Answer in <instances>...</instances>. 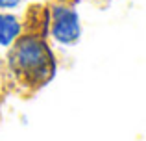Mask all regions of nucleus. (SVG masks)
Here are the masks:
<instances>
[{
  "instance_id": "1",
  "label": "nucleus",
  "mask_w": 146,
  "mask_h": 141,
  "mask_svg": "<svg viewBox=\"0 0 146 141\" xmlns=\"http://www.w3.org/2000/svg\"><path fill=\"white\" fill-rule=\"evenodd\" d=\"M11 69L28 82H48L56 71V59L50 47L37 35H19L11 45Z\"/></svg>"
},
{
  "instance_id": "2",
  "label": "nucleus",
  "mask_w": 146,
  "mask_h": 141,
  "mask_svg": "<svg viewBox=\"0 0 146 141\" xmlns=\"http://www.w3.org/2000/svg\"><path fill=\"white\" fill-rule=\"evenodd\" d=\"M50 33L59 45H74L82 35V22L80 15L74 7L56 4L52 6V17H50Z\"/></svg>"
},
{
  "instance_id": "3",
  "label": "nucleus",
  "mask_w": 146,
  "mask_h": 141,
  "mask_svg": "<svg viewBox=\"0 0 146 141\" xmlns=\"http://www.w3.org/2000/svg\"><path fill=\"white\" fill-rule=\"evenodd\" d=\"M22 33V24L15 15L0 11V47L9 48Z\"/></svg>"
},
{
  "instance_id": "4",
  "label": "nucleus",
  "mask_w": 146,
  "mask_h": 141,
  "mask_svg": "<svg viewBox=\"0 0 146 141\" xmlns=\"http://www.w3.org/2000/svg\"><path fill=\"white\" fill-rule=\"evenodd\" d=\"M21 6V0H0V11H9Z\"/></svg>"
}]
</instances>
